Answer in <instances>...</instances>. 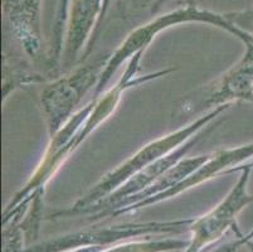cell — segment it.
Here are the masks:
<instances>
[{"mask_svg":"<svg viewBox=\"0 0 253 252\" xmlns=\"http://www.w3.org/2000/svg\"><path fill=\"white\" fill-rule=\"evenodd\" d=\"M71 0H58L57 5L56 19L53 25L52 45H50L49 53H48V71L57 77V72L61 68L62 52H63L64 34H66V27H67L68 10H70Z\"/></svg>","mask_w":253,"mask_h":252,"instance_id":"ba28073f","label":"cell"},{"mask_svg":"<svg viewBox=\"0 0 253 252\" xmlns=\"http://www.w3.org/2000/svg\"><path fill=\"white\" fill-rule=\"evenodd\" d=\"M103 0H71L64 34L62 68L70 69L82 59L102 14Z\"/></svg>","mask_w":253,"mask_h":252,"instance_id":"8992f818","label":"cell"},{"mask_svg":"<svg viewBox=\"0 0 253 252\" xmlns=\"http://www.w3.org/2000/svg\"><path fill=\"white\" fill-rule=\"evenodd\" d=\"M236 101L253 103V43L246 46L242 58L220 76L213 86L198 92L197 96L188 97L180 108L188 114H195L232 105Z\"/></svg>","mask_w":253,"mask_h":252,"instance_id":"277c9868","label":"cell"},{"mask_svg":"<svg viewBox=\"0 0 253 252\" xmlns=\"http://www.w3.org/2000/svg\"><path fill=\"white\" fill-rule=\"evenodd\" d=\"M115 1H117V0H103V8H102V14H101L100 22H98L97 27H96V31H95V33H93V36H92L91 41H89V43H88V45H87L86 50H84V55H82L81 61H84V62L87 61L89 55H91L92 50H93V47H95V45H96V42H97L98 37H100V36H98V34H100L101 28H102L103 20H105L106 15H107V13H109L110 6H111L112 3H115Z\"/></svg>","mask_w":253,"mask_h":252,"instance_id":"9c48e42d","label":"cell"},{"mask_svg":"<svg viewBox=\"0 0 253 252\" xmlns=\"http://www.w3.org/2000/svg\"><path fill=\"white\" fill-rule=\"evenodd\" d=\"M192 23L209 24L211 27L228 32L242 42L245 47L253 43V33L241 27L236 20L232 19L229 14L217 13V11L209 10V9H203L195 4L179 6L174 10L162 14V15L151 19L150 22L135 28L134 31H131L127 34V37L121 42V45L110 54V58L106 63L100 82H98L97 87L93 90L92 99H97L101 94H103L109 82L111 81L112 76L117 72V69L124 63H127L136 53L141 52V50L146 52L149 46L153 43V41L159 34L168 31L170 28L176 27V25L192 24Z\"/></svg>","mask_w":253,"mask_h":252,"instance_id":"6da1fadb","label":"cell"},{"mask_svg":"<svg viewBox=\"0 0 253 252\" xmlns=\"http://www.w3.org/2000/svg\"><path fill=\"white\" fill-rule=\"evenodd\" d=\"M252 158L253 142L250 143V144L241 145V147L227 148V149H220L211 152V154H209L208 159H207L203 165L199 166L194 173H192L189 177H186L176 187L154 198L149 203V205L158 204V203L164 202V201L170 200V198L176 197L179 194L201 186V184L206 183V182L215 177L228 174L231 170L236 169L237 166H241L242 164H246Z\"/></svg>","mask_w":253,"mask_h":252,"instance_id":"52a82bcc","label":"cell"},{"mask_svg":"<svg viewBox=\"0 0 253 252\" xmlns=\"http://www.w3.org/2000/svg\"><path fill=\"white\" fill-rule=\"evenodd\" d=\"M165 3H167V0H155L153 3V6H151V13H156L158 10H160V8H162Z\"/></svg>","mask_w":253,"mask_h":252,"instance_id":"30bf717a","label":"cell"},{"mask_svg":"<svg viewBox=\"0 0 253 252\" xmlns=\"http://www.w3.org/2000/svg\"><path fill=\"white\" fill-rule=\"evenodd\" d=\"M110 54L111 53L97 55L93 61L76 67L68 75L58 76L44 83L39 94V103L47 126L48 139L61 130L77 112L84 96L97 87Z\"/></svg>","mask_w":253,"mask_h":252,"instance_id":"3957f363","label":"cell"},{"mask_svg":"<svg viewBox=\"0 0 253 252\" xmlns=\"http://www.w3.org/2000/svg\"><path fill=\"white\" fill-rule=\"evenodd\" d=\"M231 106L232 105H223L207 111L206 114L195 119L189 125H185L178 130L171 131L167 135L160 136L153 142L148 143L141 149L137 150L134 155L126 159L123 164H120L117 168H115L112 172L107 173L105 177L101 178L100 182L92 187L72 207L64 209V211L56 212L52 214V217H72L86 214L89 208L109 197L110 194H112L124 183H126L130 178L136 175L137 173L155 163L159 159L167 156L168 154L181 147L184 143L190 140L198 133H201L202 130L211 126V122L222 116Z\"/></svg>","mask_w":253,"mask_h":252,"instance_id":"7a4b0ae2","label":"cell"},{"mask_svg":"<svg viewBox=\"0 0 253 252\" xmlns=\"http://www.w3.org/2000/svg\"><path fill=\"white\" fill-rule=\"evenodd\" d=\"M42 3L43 0H1V9L25 57L48 69V58L43 54Z\"/></svg>","mask_w":253,"mask_h":252,"instance_id":"5b68a950","label":"cell"},{"mask_svg":"<svg viewBox=\"0 0 253 252\" xmlns=\"http://www.w3.org/2000/svg\"><path fill=\"white\" fill-rule=\"evenodd\" d=\"M248 245H250L251 249H252V251H253V242H252V244H248Z\"/></svg>","mask_w":253,"mask_h":252,"instance_id":"8fae6325","label":"cell"},{"mask_svg":"<svg viewBox=\"0 0 253 252\" xmlns=\"http://www.w3.org/2000/svg\"><path fill=\"white\" fill-rule=\"evenodd\" d=\"M250 164H251V165H252V166H253V160H252V161H251V163H250Z\"/></svg>","mask_w":253,"mask_h":252,"instance_id":"7c38bea8","label":"cell"}]
</instances>
